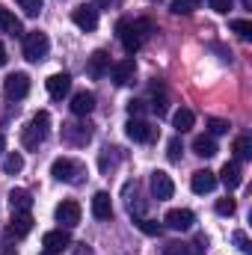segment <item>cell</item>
Returning <instances> with one entry per match:
<instances>
[{
	"label": "cell",
	"instance_id": "14",
	"mask_svg": "<svg viewBox=\"0 0 252 255\" xmlns=\"http://www.w3.org/2000/svg\"><path fill=\"white\" fill-rule=\"evenodd\" d=\"M193 211H187V208H172L169 214H166V226L169 229H175V232H187L190 226H193Z\"/></svg>",
	"mask_w": 252,
	"mask_h": 255
},
{
	"label": "cell",
	"instance_id": "32",
	"mask_svg": "<svg viewBox=\"0 0 252 255\" xmlns=\"http://www.w3.org/2000/svg\"><path fill=\"white\" fill-rule=\"evenodd\" d=\"M235 208H238V205H235V199H229V196L217 202V214H220V217H232V214H235Z\"/></svg>",
	"mask_w": 252,
	"mask_h": 255
},
{
	"label": "cell",
	"instance_id": "19",
	"mask_svg": "<svg viewBox=\"0 0 252 255\" xmlns=\"http://www.w3.org/2000/svg\"><path fill=\"white\" fill-rule=\"evenodd\" d=\"M92 217L95 220H110L113 217V202H110V193H95L92 196Z\"/></svg>",
	"mask_w": 252,
	"mask_h": 255
},
{
	"label": "cell",
	"instance_id": "24",
	"mask_svg": "<svg viewBox=\"0 0 252 255\" xmlns=\"http://www.w3.org/2000/svg\"><path fill=\"white\" fill-rule=\"evenodd\" d=\"M24 169V154L21 151H9L6 157H3V172L6 175H18Z\"/></svg>",
	"mask_w": 252,
	"mask_h": 255
},
{
	"label": "cell",
	"instance_id": "20",
	"mask_svg": "<svg viewBox=\"0 0 252 255\" xmlns=\"http://www.w3.org/2000/svg\"><path fill=\"white\" fill-rule=\"evenodd\" d=\"M63 136L71 142V145H86L92 133H89L86 125H63Z\"/></svg>",
	"mask_w": 252,
	"mask_h": 255
},
{
	"label": "cell",
	"instance_id": "10",
	"mask_svg": "<svg viewBox=\"0 0 252 255\" xmlns=\"http://www.w3.org/2000/svg\"><path fill=\"white\" fill-rule=\"evenodd\" d=\"M110 74H113V83H116V86H127V83L133 80V74H136L133 57H125V60H119L116 65H110Z\"/></svg>",
	"mask_w": 252,
	"mask_h": 255
},
{
	"label": "cell",
	"instance_id": "5",
	"mask_svg": "<svg viewBox=\"0 0 252 255\" xmlns=\"http://www.w3.org/2000/svg\"><path fill=\"white\" fill-rule=\"evenodd\" d=\"M54 217H57L60 229H74V226L80 223V205H77V202H71V199H65V202L57 205Z\"/></svg>",
	"mask_w": 252,
	"mask_h": 255
},
{
	"label": "cell",
	"instance_id": "13",
	"mask_svg": "<svg viewBox=\"0 0 252 255\" xmlns=\"http://www.w3.org/2000/svg\"><path fill=\"white\" fill-rule=\"evenodd\" d=\"M190 187H193V193H199V196L211 193L214 187H217V172H211V169H199V172H193Z\"/></svg>",
	"mask_w": 252,
	"mask_h": 255
},
{
	"label": "cell",
	"instance_id": "36",
	"mask_svg": "<svg viewBox=\"0 0 252 255\" xmlns=\"http://www.w3.org/2000/svg\"><path fill=\"white\" fill-rule=\"evenodd\" d=\"M235 244L241 247V253L250 255V241H247V235H244V232H235Z\"/></svg>",
	"mask_w": 252,
	"mask_h": 255
},
{
	"label": "cell",
	"instance_id": "22",
	"mask_svg": "<svg viewBox=\"0 0 252 255\" xmlns=\"http://www.w3.org/2000/svg\"><path fill=\"white\" fill-rule=\"evenodd\" d=\"M0 30L9 33V36H21V33H24V30H21V21H18L15 12H9V9H0Z\"/></svg>",
	"mask_w": 252,
	"mask_h": 255
},
{
	"label": "cell",
	"instance_id": "12",
	"mask_svg": "<svg viewBox=\"0 0 252 255\" xmlns=\"http://www.w3.org/2000/svg\"><path fill=\"white\" fill-rule=\"evenodd\" d=\"M45 86H48V95L51 98H65L68 92H71V77L65 74V71H60V74H51L48 80H45Z\"/></svg>",
	"mask_w": 252,
	"mask_h": 255
},
{
	"label": "cell",
	"instance_id": "7",
	"mask_svg": "<svg viewBox=\"0 0 252 255\" xmlns=\"http://www.w3.org/2000/svg\"><path fill=\"white\" fill-rule=\"evenodd\" d=\"M172 193H175V184H172V178H169L163 169L151 172V196H154L157 202H166V199H172Z\"/></svg>",
	"mask_w": 252,
	"mask_h": 255
},
{
	"label": "cell",
	"instance_id": "15",
	"mask_svg": "<svg viewBox=\"0 0 252 255\" xmlns=\"http://www.w3.org/2000/svg\"><path fill=\"white\" fill-rule=\"evenodd\" d=\"M92 110H95V95L92 92L83 89V92H74L71 95V113L74 116H89Z\"/></svg>",
	"mask_w": 252,
	"mask_h": 255
},
{
	"label": "cell",
	"instance_id": "17",
	"mask_svg": "<svg viewBox=\"0 0 252 255\" xmlns=\"http://www.w3.org/2000/svg\"><path fill=\"white\" fill-rule=\"evenodd\" d=\"M9 232H12L15 238H27V235L33 232V217H30V211H12V226H9Z\"/></svg>",
	"mask_w": 252,
	"mask_h": 255
},
{
	"label": "cell",
	"instance_id": "26",
	"mask_svg": "<svg viewBox=\"0 0 252 255\" xmlns=\"http://www.w3.org/2000/svg\"><path fill=\"white\" fill-rule=\"evenodd\" d=\"M235 154H238V160H250L252 157V139L250 136H238L235 139Z\"/></svg>",
	"mask_w": 252,
	"mask_h": 255
},
{
	"label": "cell",
	"instance_id": "1",
	"mask_svg": "<svg viewBox=\"0 0 252 255\" xmlns=\"http://www.w3.org/2000/svg\"><path fill=\"white\" fill-rule=\"evenodd\" d=\"M116 36H119L122 48H125L127 54L133 57V54L145 45V39L151 36V21H148V18H136V21H127V18H122V21L116 24Z\"/></svg>",
	"mask_w": 252,
	"mask_h": 255
},
{
	"label": "cell",
	"instance_id": "8",
	"mask_svg": "<svg viewBox=\"0 0 252 255\" xmlns=\"http://www.w3.org/2000/svg\"><path fill=\"white\" fill-rule=\"evenodd\" d=\"M42 247H45L48 253L60 255V253H65V250L71 247V235H68L65 229H54V232H45V238H42Z\"/></svg>",
	"mask_w": 252,
	"mask_h": 255
},
{
	"label": "cell",
	"instance_id": "38",
	"mask_svg": "<svg viewBox=\"0 0 252 255\" xmlns=\"http://www.w3.org/2000/svg\"><path fill=\"white\" fill-rule=\"evenodd\" d=\"M0 65H6V48H3V42H0Z\"/></svg>",
	"mask_w": 252,
	"mask_h": 255
},
{
	"label": "cell",
	"instance_id": "16",
	"mask_svg": "<svg viewBox=\"0 0 252 255\" xmlns=\"http://www.w3.org/2000/svg\"><path fill=\"white\" fill-rule=\"evenodd\" d=\"M217 181H223L229 190H238V187H241V181H244V172H241L238 160H229V163L220 169V178H217Z\"/></svg>",
	"mask_w": 252,
	"mask_h": 255
},
{
	"label": "cell",
	"instance_id": "4",
	"mask_svg": "<svg viewBox=\"0 0 252 255\" xmlns=\"http://www.w3.org/2000/svg\"><path fill=\"white\" fill-rule=\"evenodd\" d=\"M48 51H51V39H48L45 33L33 30V33L24 36V57H27L30 63H42V60L48 57Z\"/></svg>",
	"mask_w": 252,
	"mask_h": 255
},
{
	"label": "cell",
	"instance_id": "25",
	"mask_svg": "<svg viewBox=\"0 0 252 255\" xmlns=\"http://www.w3.org/2000/svg\"><path fill=\"white\" fill-rule=\"evenodd\" d=\"M9 202H12V211H30L33 208V196L27 190H12L9 193Z\"/></svg>",
	"mask_w": 252,
	"mask_h": 255
},
{
	"label": "cell",
	"instance_id": "35",
	"mask_svg": "<svg viewBox=\"0 0 252 255\" xmlns=\"http://www.w3.org/2000/svg\"><path fill=\"white\" fill-rule=\"evenodd\" d=\"M208 3H211V9L220 12V15H229V9H232V0H208Z\"/></svg>",
	"mask_w": 252,
	"mask_h": 255
},
{
	"label": "cell",
	"instance_id": "18",
	"mask_svg": "<svg viewBox=\"0 0 252 255\" xmlns=\"http://www.w3.org/2000/svg\"><path fill=\"white\" fill-rule=\"evenodd\" d=\"M86 71H89V77L101 80V77L110 71V57H107V51H95V54L89 57V63H86Z\"/></svg>",
	"mask_w": 252,
	"mask_h": 255
},
{
	"label": "cell",
	"instance_id": "28",
	"mask_svg": "<svg viewBox=\"0 0 252 255\" xmlns=\"http://www.w3.org/2000/svg\"><path fill=\"white\" fill-rule=\"evenodd\" d=\"M196 6H199V0H172V3H169V9H172L175 15H190Z\"/></svg>",
	"mask_w": 252,
	"mask_h": 255
},
{
	"label": "cell",
	"instance_id": "31",
	"mask_svg": "<svg viewBox=\"0 0 252 255\" xmlns=\"http://www.w3.org/2000/svg\"><path fill=\"white\" fill-rule=\"evenodd\" d=\"M181 151H184L181 139H178V136H172V139H169V151H166V154H169V160H172V163H178V160H181Z\"/></svg>",
	"mask_w": 252,
	"mask_h": 255
},
{
	"label": "cell",
	"instance_id": "41",
	"mask_svg": "<svg viewBox=\"0 0 252 255\" xmlns=\"http://www.w3.org/2000/svg\"><path fill=\"white\" fill-rule=\"evenodd\" d=\"M39 255H54V253H48V250H42V253H39Z\"/></svg>",
	"mask_w": 252,
	"mask_h": 255
},
{
	"label": "cell",
	"instance_id": "23",
	"mask_svg": "<svg viewBox=\"0 0 252 255\" xmlns=\"http://www.w3.org/2000/svg\"><path fill=\"white\" fill-rule=\"evenodd\" d=\"M193 122H196V116H193V110H187V107H178V110H175V116H172V125H175V130H178V133L190 130V128H193Z\"/></svg>",
	"mask_w": 252,
	"mask_h": 255
},
{
	"label": "cell",
	"instance_id": "29",
	"mask_svg": "<svg viewBox=\"0 0 252 255\" xmlns=\"http://www.w3.org/2000/svg\"><path fill=\"white\" fill-rule=\"evenodd\" d=\"M229 27H232L241 39H252V24H250V21H232Z\"/></svg>",
	"mask_w": 252,
	"mask_h": 255
},
{
	"label": "cell",
	"instance_id": "33",
	"mask_svg": "<svg viewBox=\"0 0 252 255\" xmlns=\"http://www.w3.org/2000/svg\"><path fill=\"white\" fill-rule=\"evenodd\" d=\"M18 3H21V9H24L30 18H36V15L42 12V0H18Z\"/></svg>",
	"mask_w": 252,
	"mask_h": 255
},
{
	"label": "cell",
	"instance_id": "3",
	"mask_svg": "<svg viewBox=\"0 0 252 255\" xmlns=\"http://www.w3.org/2000/svg\"><path fill=\"white\" fill-rule=\"evenodd\" d=\"M51 175H54L57 181H65V184H80V181H83V175H86V169H83V163H80V160L57 157V160L51 163Z\"/></svg>",
	"mask_w": 252,
	"mask_h": 255
},
{
	"label": "cell",
	"instance_id": "6",
	"mask_svg": "<svg viewBox=\"0 0 252 255\" xmlns=\"http://www.w3.org/2000/svg\"><path fill=\"white\" fill-rule=\"evenodd\" d=\"M3 92L9 95V98H27V92H30V77L24 74V71H15V74H9L6 80H3Z\"/></svg>",
	"mask_w": 252,
	"mask_h": 255
},
{
	"label": "cell",
	"instance_id": "39",
	"mask_svg": "<svg viewBox=\"0 0 252 255\" xmlns=\"http://www.w3.org/2000/svg\"><path fill=\"white\" fill-rule=\"evenodd\" d=\"M3 148H6V136L0 133V154H3Z\"/></svg>",
	"mask_w": 252,
	"mask_h": 255
},
{
	"label": "cell",
	"instance_id": "37",
	"mask_svg": "<svg viewBox=\"0 0 252 255\" xmlns=\"http://www.w3.org/2000/svg\"><path fill=\"white\" fill-rule=\"evenodd\" d=\"M163 255H187V250H184V244H166Z\"/></svg>",
	"mask_w": 252,
	"mask_h": 255
},
{
	"label": "cell",
	"instance_id": "34",
	"mask_svg": "<svg viewBox=\"0 0 252 255\" xmlns=\"http://www.w3.org/2000/svg\"><path fill=\"white\" fill-rule=\"evenodd\" d=\"M208 130H211L214 136H220V133H229V122H223V119H211V122H208Z\"/></svg>",
	"mask_w": 252,
	"mask_h": 255
},
{
	"label": "cell",
	"instance_id": "2",
	"mask_svg": "<svg viewBox=\"0 0 252 255\" xmlns=\"http://www.w3.org/2000/svg\"><path fill=\"white\" fill-rule=\"evenodd\" d=\"M48 130H51V113H48V110H39L27 125L21 128V142H24V148L36 151V148L48 139Z\"/></svg>",
	"mask_w": 252,
	"mask_h": 255
},
{
	"label": "cell",
	"instance_id": "40",
	"mask_svg": "<svg viewBox=\"0 0 252 255\" xmlns=\"http://www.w3.org/2000/svg\"><path fill=\"white\" fill-rule=\"evenodd\" d=\"M95 3H98V6H110V0H95Z\"/></svg>",
	"mask_w": 252,
	"mask_h": 255
},
{
	"label": "cell",
	"instance_id": "30",
	"mask_svg": "<svg viewBox=\"0 0 252 255\" xmlns=\"http://www.w3.org/2000/svg\"><path fill=\"white\" fill-rule=\"evenodd\" d=\"M145 110H148V101H142V98L127 101V113H130V119H133V116H142Z\"/></svg>",
	"mask_w": 252,
	"mask_h": 255
},
{
	"label": "cell",
	"instance_id": "27",
	"mask_svg": "<svg viewBox=\"0 0 252 255\" xmlns=\"http://www.w3.org/2000/svg\"><path fill=\"white\" fill-rule=\"evenodd\" d=\"M133 223L139 226V232H145V235H151V238H157V235L163 232V226H160V223H154V220H145V217H136Z\"/></svg>",
	"mask_w": 252,
	"mask_h": 255
},
{
	"label": "cell",
	"instance_id": "11",
	"mask_svg": "<svg viewBox=\"0 0 252 255\" xmlns=\"http://www.w3.org/2000/svg\"><path fill=\"white\" fill-rule=\"evenodd\" d=\"M125 133H127V139H133V142H151L154 139V128L148 125L145 119H130L125 125Z\"/></svg>",
	"mask_w": 252,
	"mask_h": 255
},
{
	"label": "cell",
	"instance_id": "21",
	"mask_svg": "<svg viewBox=\"0 0 252 255\" xmlns=\"http://www.w3.org/2000/svg\"><path fill=\"white\" fill-rule=\"evenodd\" d=\"M193 151H196L199 157H214V154H217V142H214V136H208V133L196 136V139H193Z\"/></svg>",
	"mask_w": 252,
	"mask_h": 255
},
{
	"label": "cell",
	"instance_id": "9",
	"mask_svg": "<svg viewBox=\"0 0 252 255\" xmlns=\"http://www.w3.org/2000/svg\"><path fill=\"white\" fill-rule=\"evenodd\" d=\"M71 21L80 27V30H95L98 27V9L92 6V3H83V6H77L74 12H71Z\"/></svg>",
	"mask_w": 252,
	"mask_h": 255
}]
</instances>
